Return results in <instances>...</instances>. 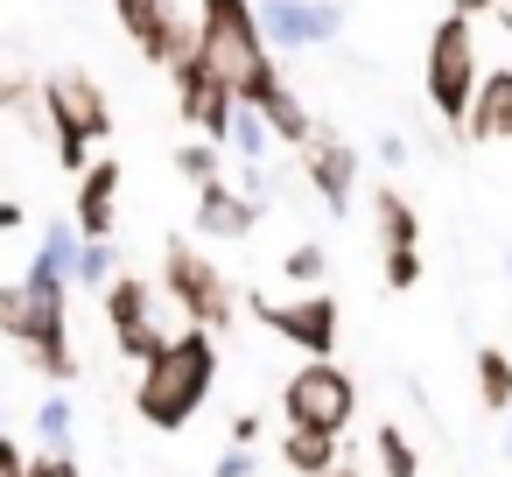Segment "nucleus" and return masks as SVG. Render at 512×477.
Segmentation results:
<instances>
[{
	"instance_id": "f257e3e1",
	"label": "nucleus",
	"mask_w": 512,
	"mask_h": 477,
	"mask_svg": "<svg viewBox=\"0 0 512 477\" xmlns=\"http://www.w3.org/2000/svg\"><path fill=\"white\" fill-rule=\"evenodd\" d=\"M71 274H78V225H43L22 281H0V337L22 351L29 372L50 386L78 379V344H71Z\"/></svg>"
},
{
	"instance_id": "f03ea898",
	"label": "nucleus",
	"mask_w": 512,
	"mask_h": 477,
	"mask_svg": "<svg viewBox=\"0 0 512 477\" xmlns=\"http://www.w3.org/2000/svg\"><path fill=\"white\" fill-rule=\"evenodd\" d=\"M190 22H197V50H204V64L232 85V99H239L246 113H267L274 92H288L281 57H274L267 36H260L253 0H197Z\"/></svg>"
},
{
	"instance_id": "7ed1b4c3",
	"label": "nucleus",
	"mask_w": 512,
	"mask_h": 477,
	"mask_svg": "<svg viewBox=\"0 0 512 477\" xmlns=\"http://www.w3.org/2000/svg\"><path fill=\"white\" fill-rule=\"evenodd\" d=\"M211 386H218V337L183 323V330L141 365V379H134V414H141L155 435H183V428L204 414Z\"/></svg>"
},
{
	"instance_id": "20e7f679",
	"label": "nucleus",
	"mask_w": 512,
	"mask_h": 477,
	"mask_svg": "<svg viewBox=\"0 0 512 477\" xmlns=\"http://www.w3.org/2000/svg\"><path fill=\"white\" fill-rule=\"evenodd\" d=\"M36 113L50 127V155L64 176H85V162L113 141V99L92 71H50L36 85Z\"/></svg>"
},
{
	"instance_id": "39448f33",
	"label": "nucleus",
	"mask_w": 512,
	"mask_h": 477,
	"mask_svg": "<svg viewBox=\"0 0 512 477\" xmlns=\"http://www.w3.org/2000/svg\"><path fill=\"white\" fill-rule=\"evenodd\" d=\"M155 288H162V302H176V309H183V323H190V330L232 337V323H239V288L225 281V267H218L197 239H162Z\"/></svg>"
},
{
	"instance_id": "423d86ee",
	"label": "nucleus",
	"mask_w": 512,
	"mask_h": 477,
	"mask_svg": "<svg viewBox=\"0 0 512 477\" xmlns=\"http://www.w3.org/2000/svg\"><path fill=\"white\" fill-rule=\"evenodd\" d=\"M477 78H484V64H477V22L449 8V15L428 29V57H421V92H428V113H435L442 127H456V134H463L470 99H477Z\"/></svg>"
},
{
	"instance_id": "0eeeda50",
	"label": "nucleus",
	"mask_w": 512,
	"mask_h": 477,
	"mask_svg": "<svg viewBox=\"0 0 512 477\" xmlns=\"http://www.w3.org/2000/svg\"><path fill=\"white\" fill-rule=\"evenodd\" d=\"M351 414H358V379H351V365H337V358H302V365L288 372V386H281V428H316V435H337V442H344Z\"/></svg>"
},
{
	"instance_id": "6e6552de",
	"label": "nucleus",
	"mask_w": 512,
	"mask_h": 477,
	"mask_svg": "<svg viewBox=\"0 0 512 477\" xmlns=\"http://www.w3.org/2000/svg\"><path fill=\"white\" fill-rule=\"evenodd\" d=\"M253 323L274 330L281 344H295L302 358H337V330H344V309L330 288H309V295H246Z\"/></svg>"
},
{
	"instance_id": "1a4fd4ad",
	"label": "nucleus",
	"mask_w": 512,
	"mask_h": 477,
	"mask_svg": "<svg viewBox=\"0 0 512 477\" xmlns=\"http://www.w3.org/2000/svg\"><path fill=\"white\" fill-rule=\"evenodd\" d=\"M106 302V330H113V351L120 358H134V365H148L176 330L162 323V288L148 281V274H134V267H120L113 274V288L99 295Z\"/></svg>"
},
{
	"instance_id": "9d476101",
	"label": "nucleus",
	"mask_w": 512,
	"mask_h": 477,
	"mask_svg": "<svg viewBox=\"0 0 512 477\" xmlns=\"http://www.w3.org/2000/svg\"><path fill=\"white\" fill-rule=\"evenodd\" d=\"M169 92H176V120H183L197 141H218V148H225L239 99H232V85L204 64V50H190V57H176V64H169Z\"/></svg>"
},
{
	"instance_id": "9b49d317",
	"label": "nucleus",
	"mask_w": 512,
	"mask_h": 477,
	"mask_svg": "<svg viewBox=\"0 0 512 477\" xmlns=\"http://www.w3.org/2000/svg\"><path fill=\"white\" fill-rule=\"evenodd\" d=\"M253 15H260V36L274 57H302V50H323L344 36L337 0H253Z\"/></svg>"
},
{
	"instance_id": "f8f14e48",
	"label": "nucleus",
	"mask_w": 512,
	"mask_h": 477,
	"mask_svg": "<svg viewBox=\"0 0 512 477\" xmlns=\"http://www.w3.org/2000/svg\"><path fill=\"white\" fill-rule=\"evenodd\" d=\"M295 155H302V176H309L316 204H323L330 218H344V211H351V197H358V169H365V155H358L337 127H323V120H316V134H309Z\"/></svg>"
},
{
	"instance_id": "ddd939ff",
	"label": "nucleus",
	"mask_w": 512,
	"mask_h": 477,
	"mask_svg": "<svg viewBox=\"0 0 512 477\" xmlns=\"http://www.w3.org/2000/svg\"><path fill=\"white\" fill-rule=\"evenodd\" d=\"M113 22H120V29L134 36V50H141L148 64H162V71L197 50V22L176 15V0H113Z\"/></svg>"
},
{
	"instance_id": "4468645a",
	"label": "nucleus",
	"mask_w": 512,
	"mask_h": 477,
	"mask_svg": "<svg viewBox=\"0 0 512 477\" xmlns=\"http://www.w3.org/2000/svg\"><path fill=\"white\" fill-rule=\"evenodd\" d=\"M120 190H127L120 155H92L85 176H78V197H71V225H78V239H113V225H120Z\"/></svg>"
},
{
	"instance_id": "2eb2a0df",
	"label": "nucleus",
	"mask_w": 512,
	"mask_h": 477,
	"mask_svg": "<svg viewBox=\"0 0 512 477\" xmlns=\"http://www.w3.org/2000/svg\"><path fill=\"white\" fill-rule=\"evenodd\" d=\"M253 225H260V204L232 183V176H218V183H204L197 190V232L204 239H253Z\"/></svg>"
},
{
	"instance_id": "dca6fc26",
	"label": "nucleus",
	"mask_w": 512,
	"mask_h": 477,
	"mask_svg": "<svg viewBox=\"0 0 512 477\" xmlns=\"http://www.w3.org/2000/svg\"><path fill=\"white\" fill-rule=\"evenodd\" d=\"M463 141H470V148L512 141V64H498V71L477 78V99H470V120H463Z\"/></svg>"
},
{
	"instance_id": "f3484780",
	"label": "nucleus",
	"mask_w": 512,
	"mask_h": 477,
	"mask_svg": "<svg viewBox=\"0 0 512 477\" xmlns=\"http://www.w3.org/2000/svg\"><path fill=\"white\" fill-rule=\"evenodd\" d=\"M372 225H379V246L393 253V246H421V211H414V197L386 176V183H372Z\"/></svg>"
},
{
	"instance_id": "a211bd4d",
	"label": "nucleus",
	"mask_w": 512,
	"mask_h": 477,
	"mask_svg": "<svg viewBox=\"0 0 512 477\" xmlns=\"http://www.w3.org/2000/svg\"><path fill=\"white\" fill-rule=\"evenodd\" d=\"M281 470H295V477H323V470H337V456H344V442L337 435H316V428H281Z\"/></svg>"
},
{
	"instance_id": "6ab92c4d",
	"label": "nucleus",
	"mask_w": 512,
	"mask_h": 477,
	"mask_svg": "<svg viewBox=\"0 0 512 477\" xmlns=\"http://www.w3.org/2000/svg\"><path fill=\"white\" fill-rule=\"evenodd\" d=\"M470 379H477V407L484 414H512V358H505V344H477Z\"/></svg>"
},
{
	"instance_id": "aec40b11",
	"label": "nucleus",
	"mask_w": 512,
	"mask_h": 477,
	"mask_svg": "<svg viewBox=\"0 0 512 477\" xmlns=\"http://www.w3.org/2000/svg\"><path fill=\"white\" fill-rule=\"evenodd\" d=\"M372 463H379V477H421V449H414V435L400 421L372 428Z\"/></svg>"
},
{
	"instance_id": "412c9836",
	"label": "nucleus",
	"mask_w": 512,
	"mask_h": 477,
	"mask_svg": "<svg viewBox=\"0 0 512 477\" xmlns=\"http://www.w3.org/2000/svg\"><path fill=\"white\" fill-rule=\"evenodd\" d=\"M36 435H43V449H57V456H71L78 449V407H71V393L57 386V393H43V407H36Z\"/></svg>"
},
{
	"instance_id": "4be33fe9",
	"label": "nucleus",
	"mask_w": 512,
	"mask_h": 477,
	"mask_svg": "<svg viewBox=\"0 0 512 477\" xmlns=\"http://www.w3.org/2000/svg\"><path fill=\"white\" fill-rule=\"evenodd\" d=\"M281 281H295L302 295L323 288V281H330V246H323V239H295V246L281 253Z\"/></svg>"
},
{
	"instance_id": "5701e85b",
	"label": "nucleus",
	"mask_w": 512,
	"mask_h": 477,
	"mask_svg": "<svg viewBox=\"0 0 512 477\" xmlns=\"http://www.w3.org/2000/svg\"><path fill=\"white\" fill-rule=\"evenodd\" d=\"M113 274H120V246L113 239H78V274H71V288H113Z\"/></svg>"
},
{
	"instance_id": "b1692460",
	"label": "nucleus",
	"mask_w": 512,
	"mask_h": 477,
	"mask_svg": "<svg viewBox=\"0 0 512 477\" xmlns=\"http://www.w3.org/2000/svg\"><path fill=\"white\" fill-rule=\"evenodd\" d=\"M176 176H183L190 190L218 183V176H225V148H218V141H197V134H190V141L176 148Z\"/></svg>"
},
{
	"instance_id": "393cba45",
	"label": "nucleus",
	"mask_w": 512,
	"mask_h": 477,
	"mask_svg": "<svg viewBox=\"0 0 512 477\" xmlns=\"http://www.w3.org/2000/svg\"><path fill=\"white\" fill-rule=\"evenodd\" d=\"M225 148L239 155V162H267V148H274V134H267V120L260 113H232V134H225Z\"/></svg>"
},
{
	"instance_id": "a878e982",
	"label": "nucleus",
	"mask_w": 512,
	"mask_h": 477,
	"mask_svg": "<svg viewBox=\"0 0 512 477\" xmlns=\"http://www.w3.org/2000/svg\"><path fill=\"white\" fill-rule=\"evenodd\" d=\"M379 274H386V288H393V295L421 288V246H393V253H379Z\"/></svg>"
},
{
	"instance_id": "bb28decb",
	"label": "nucleus",
	"mask_w": 512,
	"mask_h": 477,
	"mask_svg": "<svg viewBox=\"0 0 512 477\" xmlns=\"http://www.w3.org/2000/svg\"><path fill=\"white\" fill-rule=\"evenodd\" d=\"M36 85H43V78H0V113H15V120H43V113H36Z\"/></svg>"
},
{
	"instance_id": "cd10ccee",
	"label": "nucleus",
	"mask_w": 512,
	"mask_h": 477,
	"mask_svg": "<svg viewBox=\"0 0 512 477\" xmlns=\"http://www.w3.org/2000/svg\"><path fill=\"white\" fill-rule=\"evenodd\" d=\"M225 176H232V183H239V190L260 204V211L274 204V169H267V162H239V169H225Z\"/></svg>"
},
{
	"instance_id": "c85d7f7f",
	"label": "nucleus",
	"mask_w": 512,
	"mask_h": 477,
	"mask_svg": "<svg viewBox=\"0 0 512 477\" xmlns=\"http://www.w3.org/2000/svg\"><path fill=\"white\" fill-rule=\"evenodd\" d=\"M260 435H267V414L260 407H239L232 414V449H260Z\"/></svg>"
},
{
	"instance_id": "c756f323",
	"label": "nucleus",
	"mask_w": 512,
	"mask_h": 477,
	"mask_svg": "<svg viewBox=\"0 0 512 477\" xmlns=\"http://www.w3.org/2000/svg\"><path fill=\"white\" fill-rule=\"evenodd\" d=\"M22 477H85V470H78V456H57V449H36Z\"/></svg>"
},
{
	"instance_id": "7c9ffc66",
	"label": "nucleus",
	"mask_w": 512,
	"mask_h": 477,
	"mask_svg": "<svg viewBox=\"0 0 512 477\" xmlns=\"http://www.w3.org/2000/svg\"><path fill=\"white\" fill-rule=\"evenodd\" d=\"M253 470H260V449H225L211 463V477H253Z\"/></svg>"
},
{
	"instance_id": "2f4dec72",
	"label": "nucleus",
	"mask_w": 512,
	"mask_h": 477,
	"mask_svg": "<svg viewBox=\"0 0 512 477\" xmlns=\"http://www.w3.org/2000/svg\"><path fill=\"white\" fill-rule=\"evenodd\" d=\"M372 155H379V169H407V134H393V127H386V134L372 141Z\"/></svg>"
},
{
	"instance_id": "473e14b6",
	"label": "nucleus",
	"mask_w": 512,
	"mask_h": 477,
	"mask_svg": "<svg viewBox=\"0 0 512 477\" xmlns=\"http://www.w3.org/2000/svg\"><path fill=\"white\" fill-rule=\"evenodd\" d=\"M22 470H29V449H22L8 428H0V477H22Z\"/></svg>"
},
{
	"instance_id": "72a5a7b5",
	"label": "nucleus",
	"mask_w": 512,
	"mask_h": 477,
	"mask_svg": "<svg viewBox=\"0 0 512 477\" xmlns=\"http://www.w3.org/2000/svg\"><path fill=\"white\" fill-rule=\"evenodd\" d=\"M29 225V211H22V197H0V239H8V232H22Z\"/></svg>"
},
{
	"instance_id": "f704fd0d",
	"label": "nucleus",
	"mask_w": 512,
	"mask_h": 477,
	"mask_svg": "<svg viewBox=\"0 0 512 477\" xmlns=\"http://www.w3.org/2000/svg\"><path fill=\"white\" fill-rule=\"evenodd\" d=\"M498 8H512V0H456V15H470V22L477 15H498Z\"/></svg>"
},
{
	"instance_id": "c9c22d12",
	"label": "nucleus",
	"mask_w": 512,
	"mask_h": 477,
	"mask_svg": "<svg viewBox=\"0 0 512 477\" xmlns=\"http://www.w3.org/2000/svg\"><path fill=\"white\" fill-rule=\"evenodd\" d=\"M323 477H365V463L358 456H337V470H323Z\"/></svg>"
},
{
	"instance_id": "e433bc0d",
	"label": "nucleus",
	"mask_w": 512,
	"mask_h": 477,
	"mask_svg": "<svg viewBox=\"0 0 512 477\" xmlns=\"http://www.w3.org/2000/svg\"><path fill=\"white\" fill-rule=\"evenodd\" d=\"M505 456H512V414H505Z\"/></svg>"
},
{
	"instance_id": "4c0bfd02",
	"label": "nucleus",
	"mask_w": 512,
	"mask_h": 477,
	"mask_svg": "<svg viewBox=\"0 0 512 477\" xmlns=\"http://www.w3.org/2000/svg\"><path fill=\"white\" fill-rule=\"evenodd\" d=\"M505 274H512V246H505Z\"/></svg>"
}]
</instances>
